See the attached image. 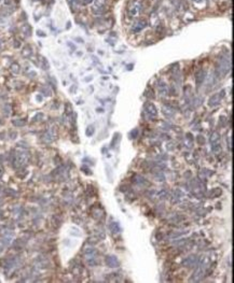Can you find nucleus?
<instances>
[{
	"label": "nucleus",
	"mask_w": 234,
	"mask_h": 283,
	"mask_svg": "<svg viewBox=\"0 0 234 283\" xmlns=\"http://www.w3.org/2000/svg\"><path fill=\"white\" fill-rule=\"evenodd\" d=\"M223 97V95H221L220 96V94H216L212 96V98L209 99V101H208V105H209V107H215V106H218L220 103V100H221V98Z\"/></svg>",
	"instance_id": "f257e3e1"
},
{
	"label": "nucleus",
	"mask_w": 234,
	"mask_h": 283,
	"mask_svg": "<svg viewBox=\"0 0 234 283\" xmlns=\"http://www.w3.org/2000/svg\"><path fill=\"white\" fill-rule=\"evenodd\" d=\"M147 26V22L146 21H142V20H139V21H137L135 23V24L133 25V31H135V33H137V31H140L142 30V29L145 28V27Z\"/></svg>",
	"instance_id": "f03ea898"
},
{
	"label": "nucleus",
	"mask_w": 234,
	"mask_h": 283,
	"mask_svg": "<svg viewBox=\"0 0 234 283\" xmlns=\"http://www.w3.org/2000/svg\"><path fill=\"white\" fill-rule=\"evenodd\" d=\"M145 110L147 111V113L148 114H150V115H153V116H155L156 115V109H155V107H154L152 103H146L145 105Z\"/></svg>",
	"instance_id": "7ed1b4c3"
},
{
	"label": "nucleus",
	"mask_w": 234,
	"mask_h": 283,
	"mask_svg": "<svg viewBox=\"0 0 234 283\" xmlns=\"http://www.w3.org/2000/svg\"><path fill=\"white\" fill-rule=\"evenodd\" d=\"M204 78H205V71H200L199 73L196 74V83L197 85H201L204 81Z\"/></svg>",
	"instance_id": "20e7f679"
},
{
	"label": "nucleus",
	"mask_w": 234,
	"mask_h": 283,
	"mask_svg": "<svg viewBox=\"0 0 234 283\" xmlns=\"http://www.w3.org/2000/svg\"><path fill=\"white\" fill-rule=\"evenodd\" d=\"M22 30L23 33H25V36H31V27L29 26V25H24V26L22 27Z\"/></svg>",
	"instance_id": "39448f33"
},
{
	"label": "nucleus",
	"mask_w": 234,
	"mask_h": 283,
	"mask_svg": "<svg viewBox=\"0 0 234 283\" xmlns=\"http://www.w3.org/2000/svg\"><path fill=\"white\" fill-rule=\"evenodd\" d=\"M167 90V87H166V84H165L164 82H162L161 81V85H159V92L162 93V94H165Z\"/></svg>",
	"instance_id": "423d86ee"
},
{
	"label": "nucleus",
	"mask_w": 234,
	"mask_h": 283,
	"mask_svg": "<svg viewBox=\"0 0 234 283\" xmlns=\"http://www.w3.org/2000/svg\"><path fill=\"white\" fill-rule=\"evenodd\" d=\"M13 124H14L15 126L22 127V126H24L25 124H26V122H25L24 120H14V121H13Z\"/></svg>",
	"instance_id": "0eeeda50"
},
{
	"label": "nucleus",
	"mask_w": 234,
	"mask_h": 283,
	"mask_svg": "<svg viewBox=\"0 0 234 283\" xmlns=\"http://www.w3.org/2000/svg\"><path fill=\"white\" fill-rule=\"evenodd\" d=\"M23 55L24 56H27V57H29V56L31 55V49L29 46H26L24 50H23Z\"/></svg>",
	"instance_id": "6e6552de"
},
{
	"label": "nucleus",
	"mask_w": 234,
	"mask_h": 283,
	"mask_svg": "<svg viewBox=\"0 0 234 283\" xmlns=\"http://www.w3.org/2000/svg\"><path fill=\"white\" fill-rule=\"evenodd\" d=\"M42 68H43V70H47L50 68V65H49V62L47 60V58H44V57H42Z\"/></svg>",
	"instance_id": "1a4fd4ad"
},
{
	"label": "nucleus",
	"mask_w": 234,
	"mask_h": 283,
	"mask_svg": "<svg viewBox=\"0 0 234 283\" xmlns=\"http://www.w3.org/2000/svg\"><path fill=\"white\" fill-rule=\"evenodd\" d=\"M11 69H12V71L14 72V73H19L20 72V65L16 64V63H14V64H12V66H11Z\"/></svg>",
	"instance_id": "9d476101"
},
{
	"label": "nucleus",
	"mask_w": 234,
	"mask_h": 283,
	"mask_svg": "<svg viewBox=\"0 0 234 283\" xmlns=\"http://www.w3.org/2000/svg\"><path fill=\"white\" fill-rule=\"evenodd\" d=\"M41 92L43 94H45V96H51V90L47 89V88H41Z\"/></svg>",
	"instance_id": "9b49d317"
},
{
	"label": "nucleus",
	"mask_w": 234,
	"mask_h": 283,
	"mask_svg": "<svg viewBox=\"0 0 234 283\" xmlns=\"http://www.w3.org/2000/svg\"><path fill=\"white\" fill-rule=\"evenodd\" d=\"M41 117H43V114H42V113H38V114L36 115L35 117H34V121H36V120H38V119H41Z\"/></svg>",
	"instance_id": "f8f14e48"
},
{
	"label": "nucleus",
	"mask_w": 234,
	"mask_h": 283,
	"mask_svg": "<svg viewBox=\"0 0 234 283\" xmlns=\"http://www.w3.org/2000/svg\"><path fill=\"white\" fill-rule=\"evenodd\" d=\"M37 35L39 36V37H45V33H43V31H41V30H38Z\"/></svg>",
	"instance_id": "ddd939ff"
},
{
	"label": "nucleus",
	"mask_w": 234,
	"mask_h": 283,
	"mask_svg": "<svg viewBox=\"0 0 234 283\" xmlns=\"http://www.w3.org/2000/svg\"><path fill=\"white\" fill-rule=\"evenodd\" d=\"M14 43H15V44H14V46H15V47H20V45H21V44H20V41H15Z\"/></svg>",
	"instance_id": "4468645a"
},
{
	"label": "nucleus",
	"mask_w": 234,
	"mask_h": 283,
	"mask_svg": "<svg viewBox=\"0 0 234 283\" xmlns=\"http://www.w3.org/2000/svg\"><path fill=\"white\" fill-rule=\"evenodd\" d=\"M92 128H93V127H88V129H92ZM93 133V130H91V133ZM88 133H90V130L86 131V135H88Z\"/></svg>",
	"instance_id": "2eb2a0df"
},
{
	"label": "nucleus",
	"mask_w": 234,
	"mask_h": 283,
	"mask_svg": "<svg viewBox=\"0 0 234 283\" xmlns=\"http://www.w3.org/2000/svg\"><path fill=\"white\" fill-rule=\"evenodd\" d=\"M37 100H38V101H41V100H42V97H41V96H38V97H37Z\"/></svg>",
	"instance_id": "dca6fc26"
},
{
	"label": "nucleus",
	"mask_w": 234,
	"mask_h": 283,
	"mask_svg": "<svg viewBox=\"0 0 234 283\" xmlns=\"http://www.w3.org/2000/svg\"><path fill=\"white\" fill-rule=\"evenodd\" d=\"M91 1H92V0H84L85 3H88V2H91Z\"/></svg>",
	"instance_id": "f3484780"
},
{
	"label": "nucleus",
	"mask_w": 234,
	"mask_h": 283,
	"mask_svg": "<svg viewBox=\"0 0 234 283\" xmlns=\"http://www.w3.org/2000/svg\"><path fill=\"white\" fill-rule=\"evenodd\" d=\"M31 1H37V0H31Z\"/></svg>",
	"instance_id": "a211bd4d"
},
{
	"label": "nucleus",
	"mask_w": 234,
	"mask_h": 283,
	"mask_svg": "<svg viewBox=\"0 0 234 283\" xmlns=\"http://www.w3.org/2000/svg\"><path fill=\"white\" fill-rule=\"evenodd\" d=\"M0 45H1V42H0Z\"/></svg>",
	"instance_id": "6ab92c4d"
},
{
	"label": "nucleus",
	"mask_w": 234,
	"mask_h": 283,
	"mask_svg": "<svg viewBox=\"0 0 234 283\" xmlns=\"http://www.w3.org/2000/svg\"><path fill=\"white\" fill-rule=\"evenodd\" d=\"M0 1H1V0H0Z\"/></svg>",
	"instance_id": "aec40b11"
}]
</instances>
